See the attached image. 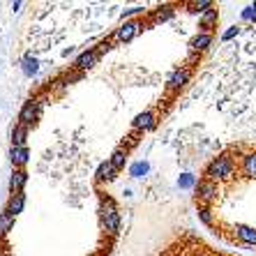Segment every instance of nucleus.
<instances>
[{"instance_id": "1", "label": "nucleus", "mask_w": 256, "mask_h": 256, "mask_svg": "<svg viewBox=\"0 0 256 256\" xmlns=\"http://www.w3.org/2000/svg\"><path fill=\"white\" fill-rule=\"evenodd\" d=\"M236 176V164H233L231 155H220L214 157L206 166V178L212 182H222V180H231Z\"/></svg>"}, {"instance_id": "2", "label": "nucleus", "mask_w": 256, "mask_h": 256, "mask_svg": "<svg viewBox=\"0 0 256 256\" xmlns=\"http://www.w3.org/2000/svg\"><path fill=\"white\" fill-rule=\"evenodd\" d=\"M102 224L106 228L111 236L120 231V212H118V206L111 196H102Z\"/></svg>"}, {"instance_id": "3", "label": "nucleus", "mask_w": 256, "mask_h": 256, "mask_svg": "<svg viewBox=\"0 0 256 256\" xmlns=\"http://www.w3.org/2000/svg\"><path fill=\"white\" fill-rule=\"evenodd\" d=\"M42 108H44V97H32V100H28L24 104V108H21V114H18V122L30 127L42 116Z\"/></svg>"}, {"instance_id": "4", "label": "nucleus", "mask_w": 256, "mask_h": 256, "mask_svg": "<svg viewBox=\"0 0 256 256\" xmlns=\"http://www.w3.org/2000/svg\"><path fill=\"white\" fill-rule=\"evenodd\" d=\"M143 28H146V26H143L141 21H132V18H130V21H125V24H122L114 32V40H116V42H132V40H134V37H136Z\"/></svg>"}, {"instance_id": "5", "label": "nucleus", "mask_w": 256, "mask_h": 256, "mask_svg": "<svg viewBox=\"0 0 256 256\" xmlns=\"http://www.w3.org/2000/svg\"><path fill=\"white\" fill-rule=\"evenodd\" d=\"M217 196H220V182H212V180L203 178L201 182L196 185V201L210 203V201H214Z\"/></svg>"}, {"instance_id": "6", "label": "nucleus", "mask_w": 256, "mask_h": 256, "mask_svg": "<svg viewBox=\"0 0 256 256\" xmlns=\"http://www.w3.org/2000/svg\"><path fill=\"white\" fill-rule=\"evenodd\" d=\"M157 125V120H155V114L152 111H143V114H138L136 118H134V122H132V127L136 132H150V130H155Z\"/></svg>"}, {"instance_id": "7", "label": "nucleus", "mask_w": 256, "mask_h": 256, "mask_svg": "<svg viewBox=\"0 0 256 256\" xmlns=\"http://www.w3.org/2000/svg\"><path fill=\"white\" fill-rule=\"evenodd\" d=\"M100 56H102V54L97 51V48H88V51H84V54H81L76 60H74V67H76L78 72L90 70V67H92L97 60H100Z\"/></svg>"}, {"instance_id": "8", "label": "nucleus", "mask_w": 256, "mask_h": 256, "mask_svg": "<svg viewBox=\"0 0 256 256\" xmlns=\"http://www.w3.org/2000/svg\"><path fill=\"white\" fill-rule=\"evenodd\" d=\"M240 171H242L244 178L256 180V150L242 155V160H240Z\"/></svg>"}, {"instance_id": "9", "label": "nucleus", "mask_w": 256, "mask_h": 256, "mask_svg": "<svg viewBox=\"0 0 256 256\" xmlns=\"http://www.w3.org/2000/svg\"><path fill=\"white\" fill-rule=\"evenodd\" d=\"M187 81H190V70H187V67H180V70H176L171 76H168L166 88L168 90H180L182 86L187 84Z\"/></svg>"}, {"instance_id": "10", "label": "nucleus", "mask_w": 256, "mask_h": 256, "mask_svg": "<svg viewBox=\"0 0 256 256\" xmlns=\"http://www.w3.org/2000/svg\"><path fill=\"white\" fill-rule=\"evenodd\" d=\"M26 182H28V171H26V168H14L12 178H10V190H12V194L24 192Z\"/></svg>"}, {"instance_id": "11", "label": "nucleus", "mask_w": 256, "mask_h": 256, "mask_svg": "<svg viewBox=\"0 0 256 256\" xmlns=\"http://www.w3.org/2000/svg\"><path fill=\"white\" fill-rule=\"evenodd\" d=\"M24 208H26V194H24V192H16V194H12V196H10V203H7L5 212L12 214V217H16L18 212H24Z\"/></svg>"}, {"instance_id": "12", "label": "nucleus", "mask_w": 256, "mask_h": 256, "mask_svg": "<svg viewBox=\"0 0 256 256\" xmlns=\"http://www.w3.org/2000/svg\"><path fill=\"white\" fill-rule=\"evenodd\" d=\"M236 236H238L240 242L244 244H256V228L254 226H244V224H236Z\"/></svg>"}, {"instance_id": "13", "label": "nucleus", "mask_w": 256, "mask_h": 256, "mask_svg": "<svg viewBox=\"0 0 256 256\" xmlns=\"http://www.w3.org/2000/svg\"><path fill=\"white\" fill-rule=\"evenodd\" d=\"M10 160H12L14 168H24L26 164H28V160H30L28 146H26V148H12L10 150Z\"/></svg>"}, {"instance_id": "14", "label": "nucleus", "mask_w": 256, "mask_h": 256, "mask_svg": "<svg viewBox=\"0 0 256 256\" xmlns=\"http://www.w3.org/2000/svg\"><path fill=\"white\" fill-rule=\"evenodd\" d=\"M116 168H114V164H111V162H102L100 166H97V173H95V178L100 180V182H111V180L116 178Z\"/></svg>"}, {"instance_id": "15", "label": "nucleus", "mask_w": 256, "mask_h": 256, "mask_svg": "<svg viewBox=\"0 0 256 256\" xmlns=\"http://www.w3.org/2000/svg\"><path fill=\"white\" fill-rule=\"evenodd\" d=\"M210 44H212V32H198V35L192 37L190 48L192 51H206Z\"/></svg>"}, {"instance_id": "16", "label": "nucleus", "mask_w": 256, "mask_h": 256, "mask_svg": "<svg viewBox=\"0 0 256 256\" xmlns=\"http://www.w3.org/2000/svg\"><path fill=\"white\" fill-rule=\"evenodd\" d=\"M217 18H220L217 7H210L206 14H201V32H210V30L217 26Z\"/></svg>"}, {"instance_id": "17", "label": "nucleus", "mask_w": 256, "mask_h": 256, "mask_svg": "<svg viewBox=\"0 0 256 256\" xmlns=\"http://www.w3.org/2000/svg\"><path fill=\"white\" fill-rule=\"evenodd\" d=\"M26 141H28V127L18 122L12 130V148H26Z\"/></svg>"}, {"instance_id": "18", "label": "nucleus", "mask_w": 256, "mask_h": 256, "mask_svg": "<svg viewBox=\"0 0 256 256\" xmlns=\"http://www.w3.org/2000/svg\"><path fill=\"white\" fill-rule=\"evenodd\" d=\"M127 157H130V148H118L114 152V155L108 157V162L114 164V168L116 171H120V168H125V164H127Z\"/></svg>"}, {"instance_id": "19", "label": "nucleus", "mask_w": 256, "mask_h": 256, "mask_svg": "<svg viewBox=\"0 0 256 256\" xmlns=\"http://www.w3.org/2000/svg\"><path fill=\"white\" fill-rule=\"evenodd\" d=\"M173 16V7L171 5H162L160 10L152 12V24H160V21H168Z\"/></svg>"}, {"instance_id": "20", "label": "nucleus", "mask_w": 256, "mask_h": 256, "mask_svg": "<svg viewBox=\"0 0 256 256\" xmlns=\"http://www.w3.org/2000/svg\"><path fill=\"white\" fill-rule=\"evenodd\" d=\"M12 228H14V217H12V214H7L5 210H2V212H0V233H2V236H7Z\"/></svg>"}, {"instance_id": "21", "label": "nucleus", "mask_w": 256, "mask_h": 256, "mask_svg": "<svg viewBox=\"0 0 256 256\" xmlns=\"http://www.w3.org/2000/svg\"><path fill=\"white\" fill-rule=\"evenodd\" d=\"M190 12H196V14H206L210 10V7H214L210 0H198V2H190Z\"/></svg>"}, {"instance_id": "22", "label": "nucleus", "mask_w": 256, "mask_h": 256, "mask_svg": "<svg viewBox=\"0 0 256 256\" xmlns=\"http://www.w3.org/2000/svg\"><path fill=\"white\" fill-rule=\"evenodd\" d=\"M146 12V7H141V5H136V7H130V10H122V21H130V16H136V14H143Z\"/></svg>"}, {"instance_id": "23", "label": "nucleus", "mask_w": 256, "mask_h": 256, "mask_svg": "<svg viewBox=\"0 0 256 256\" xmlns=\"http://www.w3.org/2000/svg\"><path fill=\"white\" fill-rule=\"evenodd\" d=\"M198 220L203 222V224H212V210L210 208H206V206H201V208H198Z\"/></svg>"}, {"instance_id": "24", "label": "nucleus", "mask_w": 256, "mask_h": 256, "mask_svg": "<svg viewBox=\"0 0 256 256\" xmlns=\"http://www.w3.org/2000/svg\"><path fill=\"white\" fill-rule=\"evenodd\" d=\"M238 32H240V28H238V26H233V28H228L226 32L222 35V42H228V40H233V37L238 35Z\"/></svg>"}, {"instance_id": "25", "label": "nucleus", "mask_w": 256, "mask_h": 256, "mask_svg": "<svg viewBox=\"0 0 256 256\" xmlns=\"http://www.w3.org/2000/svg\"><path fill=\"white\" fill-rule=\"evenodd\" d=\"M146 171H148V164H136V166H132V176H136V178H141Z\"/></svg>"}, {"instance_id": "26", "label": "nucleus", "mask_w": 256, "mask_h": 256, "mask_svg": "<svg viewBox=\"0 0 256 256\" xmlns=\"http://www.w3.org/2000/svg\"><path fill=\"white\" fill-rule=\"evenodd\" d=\"M252 16H256V14H254V10H252V5H250V7H247V10L242 12V18H252Z\"/></svg>"}, {"instance_id": "27", "label": "nucleus", "mask_w": 256, "mask_h": 256, "mask_svg": "<svg viewBox=\"0 0 256 256\" xmlns=\"http://www.w3.org/2000/svg\"><path fill=\"white\" fill-rule=\"evenodd\" d=\"M252 10H254V14H256V2H254V5H252Z\"/></svg>"}, {"instance_id": "28", "label": "nucleus", "mask_w": 256, "mask_h": 256, "mask_svg": "<svg viewBox=\"0 0 256 256\" xmlns=\"http://www.w3.org/2000/svg\"><path fill=\"white\" fill-rule=\"evenodd\" d=\"M0 256H12V254H2V252H0Z\"/></svg>"}, {"instance_id": "29", "label": "nucleus", "mask_w": 256, "mask_h": 256, "mask_svg": "<svg viewBox=\"0 0 256 256\" xmlns=\"http://www.w3.org/2000/svg\"><path fill=\"white\" fill-rule=\"evenodd\" d=\"M254 21H256V16H254Z\"/></svg>"}]
</instances>
